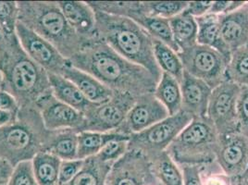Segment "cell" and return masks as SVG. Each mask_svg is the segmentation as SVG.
Listing matches in <instances>:
<instances>
[{
  "label": "cell",
  "mask_w": 248,
  "mask_h": 185,
  "mask_svg": "<svg viewBox=\"0 0 248 185\" xmlns=\"http://www.w3.org/2000/svg\"><path fill=\"white\" fill-rule=\"evenodd\" d=\"M69 63L91 74L113 92L135 97L154 92L158 82L146 69L125 60L96 35Z\"/></svg>",
  "instance_id": "1"
},
{
  "label": "cell",
  "mask_w": 248,
  "mask_h": 185,
  "mask_svg": "<svg viewBox=\"0 0 248 185\" xmlns=\"http://www.w3.org/2000/svg\"><path fill=\"white\" fill-rule=\"evenodd\" d=\"M3 90L10 92L21 108L36 106L44 94L51 91L48 72L23 51L16 33L6 36L0 50Z\"/></svg>",
  "instance_id": "2"
},
{
  "label": "cell",
  "mask_w": 248,
  "mask_h": 185,
  "mask_svg": "<svg viewBox=\"0 0 248 185\" xmlns=\"http://www.w3.org/2000/svg\"><path fill=\"white\" fill-rule=\"evenodd\" d=\"M94 13L96 36L125 60L146 69L159 82L162 72L155 62L152 36L127 17Z\"/></svg>",
  "instance_id": "3"
},
{
  "label": "cell",
  "mask_w": 248,
  "mask_h": 185,
  "mask_svg": "<svg viewBox=\"0 0 248 185\" xmlns=\"http://www.w3.org/2000/svg\"><path fill=\"white\" fill-rule=\"evenodd\" d=\"M19 21L49 42L66 60L88 41L70 26L57 1H18Z\"/></svg>",
  "instance_id": "4"
},
{
  "label": "cell",
  "mask_w": 248,
  "mask_h": 185,
  "mask_svg": "<svg viewBox=\"0 0 248 185\" xmlns=\"http://www.w3.org/2000/svg\"><path fill=\"white\" fill-rule=\"evenodd\" d=\"M47 130L36 106L21 108L16 119L0 128V156L14 168L41 152Z\"/></svg>",
  "instance_id": "5"
},
{
  "label": "cell",
  "mask_w": 248,
  "mask_h": 185,
  "mask_svg": "<svg viewBox=\"0 0 248 185\" xmlns=\"http://www.w3.org/2000/svg\"><path fill=\"white\" fill-rule=\"evenodd\" d=\"M217 144L218 134L207 117L193 118L166 152L178 166H206L215 162Z\"/></svg>",
  "instance_id": "6"
},
{
  "label": "cell",
  "mask_w": 248,
  "mask_h": 185,
  "mask_svg": "<svg viewBox=\"0 0 248 185\" xmlns=\"http://www.w3.org/2000/svg\"><path fill=\"white\" fill-rule=\"evenodd\" d=\"M192 120L193 117L183 110L175 115L169 116L165 120L140 133L131 134L128 142V150H137L148 158L164 152Z\"/></svg>",
  "instance_id": "7"
},
{
  "label": "cell",
  "mask_w": 248,
  "mask_h": 185,
  "mask_svg": "<svg viewBox=\"0 0 248 185\" xmlns=\"http://www.w3.org/2000/svg\"><path fill=\"white\" fill-rule=\"evenodd\" d=\"M178 56L185 72L206 82L212 90L227 81L229 60L217 50L196 44L178 52Z\"/></svg>",
  "instance_id": "8"
},
{
  "label": "cell",
  "mask_w": 248,
  "mask_h": 185,
  "mask_svg": "<svg viewBox=\"0 0 248 185\" xmlns=\"http://www.w3.org/2000/svg\"><path fill=\"white\" fill-rule=\"evenodd\" d=\"M135 99L136 97L134 95L114 92L113 96L109 100L101 104H92L83 113V131L118 132L135 104Z\"/></svg>",
  "instance_id": "9"
},
{
  "label": "cell",
  "mask_w": 248,
  "mask_h": 185,
  "mask_svg": "<svg viewBox=\"0 0 248 185\" xmlns=\"http://www.w3.org/2000/svg\"><path fill=\"white\" fill-rule=\"evenodd\" d=\"M241 86L225 81L211 92L207 105V118L218 135L238 133L237 101Z\"/></svg>",
  "instance_id": "10"
},
{
  "label": "cell",
  "mask_w": 248,
  "mask_h": 185,
  "mask_svg": "<svg viewBox=\"0 0 248 185\" xmlns=\"http://www.w3.org/2000/svg\"><path fill=\"white\" fill-rule=\"evenodd\" d=\"M107 185H159L145 154L129 149L114 162L107 178Z\"/></svg>",
  "instance_id": "11"
},
{
  "label": "cell",
  "mask_w": 248,
  "mask_h": 185,
  "mask_svg": "<svg viewBox=\"0 0 248 185\" xmlns=\"http://www.w3.org/2000/svg\"><path fill=\"white\" fill-rule=\"evenodd\" d=\"M16 35L23 51L46 72L62 75V72L69 64L59 50L49 42L31 31L18 21Z\"/></svg>",
  "instance_id": "12"
},
{
  "label": "cell",
  "mask_w": 248,
  "mask_h": 185,
  "mask_svg": "<svg viewBox=\"0 0 248 185\" xmlns=\"http://www.w3.org/2000/svg\"><path fill=\"white\" fill-rule=\"evenodd\" d=\"M215 162L229 179H241L248 171V138L240 133L218 135Z\"/></svg>",
  "instance_id": "13"
},
{
  "label": "cell",
  "mask_w": 248,
  "mask_h": 185,
  "mask_svg": "<svg viewBox=\"0 0 248 185\" xmlns=\"http://www.w3.org/2000/svg\"><path fill=\"white\" fill-rule=\"evenodd\" d=\"M36 107L47 131L73 129L83 132V114L59 100L52 91L44 94L36 102Z\"/></svg>",
  "instance_id": "14"
},
{
  "label": "cell",
  "mask_w": 248,
  "mask_h": 185,
  "mask_svg": "<svg viewBox=\"0 0 248 185\" xmlns=\"http://www.w3.org/2000/svg\"><path fill=\"white\" fill-rule=\"evenodd\" d=\"M169 116L168 110L157 100L154 92H147L136 97L118 133L126 135L137 134L165 120Z\"/></svg>",
  "instance_id": "15"
},
{
  "label": "cell",
  "mask_w": 248,
  "mask_h": 185,
  "mask_svg": "<svg viewBox=\"0 0 248 185\" xmlns=\"http://www.w3.org/2000/svg\"><path fill=\"white\" fill-rule=\"evenodd\" d=\"M182 110L193 118L207 117V105L212 89L202 80L185 72L180 82Z\"/></svg>",
  "instance_id": "16"
},
{
  "label": "cell",
  "mask_w": 248,
  "mask_h": 185,
  "mask_svg": "<svg viewBox=\"0 0 248 185\" xmlns=\"http://www.w3.org/2000/svg\"><path fill=\"white\" fill-rule=\"evenodd\" d=\"M65 19L80 36L90 40L96 35L95 13L87 1H57Z\"/></svg>",
  "instance_id": "17"
},
{
  "label": "cell",
  "mask_w": 248,
  "mask_h": 185,
  "mask_svg": "<svg viewBox=\"0 0 248 185\" xmlns=\"http://www.w3.org/2000/svg\"><path fill=\"white\" fill-rule=\"evenodd\" d=\"M221 36L231 53L248 43V3L227 14L218 15Z\"/></svg>",
  "instance_id": "18"
},
{
  "label": "cell",
  "mask_w": 248,
  "mask_h": 185,
  "mask_svg": "<svg viewBox=\"0 0 248 185\" xmlns=\"http://www.w3.org/2000/svg\"><path fill=\"white\" fill-rule=\"evenodd\" d=\"M62 75L73 82L91 103H104L113 96L112 90L104 85L91 74L73 67L70 63L64 69Z\"/></svg>",
  "instance_id": "19"
},
{
  "label": "cell",
  "mask_w": 248,
  "mask_h": 185,
  "mask_svg": "<svg viewBox=\"0 0 248 185\" xmlns=\"http://www.w3.org/2000/svg\"><path fill=\"white\" fill-rule=\"evenodd\" d=\"M79 133L73 129L47 131L42 151L53 154L61 160L75 159L78 153Z\"/></svg>",
  "instance_id": "20"
},
{
  "label": "cell",
  "mask_w": 248,
  "mask_h": 185,
  "mask_svg": "<svg viewBox=\"0 0 248 185\" xmlns=\"http://www.w3.org/2000/svg\"><path fill=\"white\" fill-rule=\"evenodd\" d=\"M198 32L197 44L213 48L230 61L231 50L221 36L218 15L209 14L196 18Z\"/></svg>",
  "instance_id": "21"
},
{
  "label": "cell",
  "mask_w": 248,
  "mask_h": 185,
  "mask_svg": "<svg viewBox=\"0 0 248 185\" xmlns=\"http://www.w3.org/2000/svg\"><path fill=\"white\" fill-rule=\"evenodd\" d=\"M52 93L63 103L70 106L81 113H84L92 104L83 95L78 87L62 75L48 73Z\"/></svg>",
  "instance_id": "22"
},
{
  "label": "cell",
  "mask_w": 248,
  "mask_h": 185,
  "mask_svg": "<svg viewBox=\"0 0 248 185\" xmlns=\"http://www.w3.org/2000/svg\"><path fill=\"white\" fill-rule=\"evenodd\" d=\"M130 140V135L118 132L100 133L83 131L78 134V153L77 158L86 159L98 154L104 146L113 140Z\"/></svg>",
  "instance_id": "23"
},
{
  "label": "cell",
  "mask_w": 248,
  "mask_h": 185,
  "mask_svg": "<svg viewBox=\"0 0 248 185\" xmlns=\"http://www.w3.org/2000/svg\"><path fill=\"white\" fill-rule=\"evenodd\" d=\"M169 22L173 40L179 51L187 49L197 44L198 27L197 21L196 18L187 11H183L170 18Z\"/></svg>",
  "instance_id": "24"
},
{
  "label": "cell",
  "mask_w": 248,
  "mask_h": 185,
  "mask_svg": "<svg viewBox=\"0 0 248 185\" xmlns=\"http://www.w3.org/2000/svg\"><path fill=\"white\" fill-rule=\"evenodd\" d=\"M154 94L157 100L165 107L170 116L179 113L182 110L181 86L175 78L170 74L162 72Z\"/></svg>",
  "instance_id": "25"
},
{
  "label": "cell",
  "mask_w": 248,
  "mask_h": 185,
  "mask_svg": "<svg viewBox=\"0 0 248 185\" xmlns=\"http://www.w3.org/2000/svg\"><path fill=\"white\" fill-rule=\"evenodd\" d=\"M112 165L101 161L97 156L86 158L79 173L65 185H107V178Z\"/></svg>",
  "instance_id": "26"
},
{
  "label": "cell",
  "mask_w": 248,
  "mask_h": 185,
  "mask_svg": "<svg viewBox=\"0 0 248 185\" xmlns=\"http://www.w3.org/2000/svg\"><path fill=\"white\" fill-rule=\"evenodd\" d=\"M62 160L47 152L41 151L31 159L32 170L38 185H60Z\"/></svg>",
  "instance_id": "27"
},
{
  "label": "cell",
  "mask_w": 248,
  "mask_h": 185,
  "mask_svg": "<svg viewBox=\"0 0 248 185\" xmlns=\"http://www.w3.org/2000/svg\"><path fill=\"white\" fill-rule=\"evenodd\" d=\"M149 160L159 185H184L180 167L166 151L151 156Z\"/></svg>",
  "instance_id": "28"
},
{
  "label": "cell",
  "mask_w": 248,
  "mask_h": 185,
  "mask_svg": "<svg viewBox=\"0 0 248 185\" xmlns=\"http://www.w3.org/2000/svg\"><path fill=\"white\" fill-rule=\"evenodd\" d=\"M153 47L155 62L161 72L170 74L175 78L179 83L182 82L185 70L178 53L163 42L155 38H153Z\"/></svg>",
  "instance_id": "29"
},
{
  "label": "cell",
  "mask_w": 248,
  "mask_h": 185,
  "mask_svg": "<svg viewBox=\"0 0 248 185\" xmlns=\"http://www.w3.org/2000/svg\"><path fill=\"white\" fill-rule=\"evenodd\" d=\"M188 1H143L138 2V10L150 17L170 20L186 10Z\"/></svg>",
  "instance_id": "30"
},
{
  "label": "cell",
  "mask_w": 248,
  "mask_h": 185,
  "mask_svg": "<svg viewBox=\"0 0 248 185\" xmlns=\"http://www.w3.org/2000/svg\"><path fill=\"white\" fill-rule=\"evenodd\" d=\"M226 77L240 86L248 85V43L231 53Z\"/></svg>",
  "instance_id": "31"
},
{
  "label": "cell",
  "mask_w": 248,
  "mask_h": 185,
  "mask_svg": "<svg viewBox=\"0 0 248 185\" xmlns=\"http://www.w3.org/2000/svg\"><path fill=\"white\" fill-rule=\"evenodd\" d=\"M18 21V1H0V28L5 36L16 33Z\"/></svg>",
  "instance_id": "32"
},
{
  "label": "cell",
  "mask_w": 248,
  "mask_h": 185,
  "mask_svg": "<svg viewBox=\"0 0 248 185\" xmlns=\"http://www.w3.org/2000/svg\"><path fill=\"white\" fill-rule=\"evenodd\" d=\"M7 185H38L33 174L31 161H24L15 166Z\"/></svg>",
  "instance_id": "33"
},
{
  "label": "cell",
  "mask_w": 248,
  "mask_h": 185,
  "mask_svg": "<svg viewBox=\"0 0 248 185\" xmlns=\"http://www.w3.org/2000/svg\"><path fill=\"white\" fill-rule=\"evenodd\" d=\"M129 140H113L108 142L102 148V150L96 154L101 161L114 163L120 159L128 151Z\"/></svg>",
  "instance_id": "34"
},
{
  "label": "cell",
  "mask_w": 248,
  "mask_h": 185,
  "mask_svg": "<svg viewBox=\"0 0 248 185\" xmlns=\"http://www.w3.org/2000/svg\"><path fill=\"white\" fill-rule=\"evenodd\" d=\"M238 133L248 139V85L241 86L237 101Z\"/></svg>",
  "instance_id": "35"
},
{
  "label": "cell",
  "mask_w": 248,
  "mask_h": 185,
  "mask_svg": "<svg viewBox=\"0 0 248 185\" xmlns=\"http://www.w3.org/2000/svg\"><path fill=\"white\" fill-rule=\"evenodd\" d=\"M84 160L75 158L72 160H62L60 168V185H67L70 183L83 168Z\"/></svg>",
  "instance_id": "36"
},
{
  "label": "cell",
  "mask_w": 248,
  "mask_h": 185,
  "mask_svg": "<svg viewBox=\"0 0 248 185\" xmlns=\"http://www.w3.org/2000/svg\"><path fill=\"white\" fill-rule=\"evenodd\" d=\"M179 167L183 174L184 185H204L201 174V166L183 165Z\"/></svg>",
  "instance_id": "37"
},
{
  "label": "cell",
  "mask_w": 248,
  "mask_h": 185,
  "mask_svg": "<svg viewBox=\"0 0 248 185\" xmlns=\"http://www.w3.org/2000/svg\"><path fill=\"white\" fill-rule=\"evenodd\" d=\"M0 110L14 114H18L20 110L19 104L14 96L3 89H0Z\"/></svg>",
  "instance_id": "38"
},
{
  "label": "cell",
  "mask_w": 248,
  "mask_h": 185,
  "mask_svg": "<svg viewBox=\"0 0 248 185\" xmlns=\"http://www.w3.org/2000/svg\"><path fill=\"white\" fill-rule=\"evenodd\" d=\"M212 1H189L186 11L195 18H199L206 15L210 7Z\"/></svg>",
  "instance_id": "39"
},
{
  "label": "cell",
  "mask_w": 248,
  "mask_h": 185,
  "mask_svg": "<svg viewBox=\"0 0 248 185\" xmlns=\"http://www.w3.org/2000/svg\"><path fill=\"white\" fill-rule=\"evenodd\" d=\"M13 169L14 168L6 159L0 156V185H7Z\"/></svg>",
  "instance_id": "40"
},
{
  "label": "cell",
  "mask_w": 248,
  "mask_h": 185,
  "mask_svg": "<svg viewBox=\"0 0 248 185\" xmlns=\"http://www.w3.org/2000/svg\"><path fill=\"white\" fill-rule=\"evenodd\" d=\"M231 1H212V5L207 13L214 15L227 14Z\"/></svg>",
  "instance_id": "41"
},
{
  "label": "cell",
  "mask_w": 248,
  "mask_h": 185,
  "mask_svg": "<svg viewBox=\"0 0 248 185\" xmlns=\"http://www.w3.org/2000/svg\"><path fill=\"white\" fill-rule=\"evenodd\" d=\"M17 117V114L0 110V128L12 123Z\"/></svg>",
  "instance_id": "42"
},
{
  "label": "cell",
  "mask_w": 248,
  "mask_h": 185,
  "mask_svg": "<svg viewBox=\"0 0 248 185\" xmlns=\"http://www.w3.org/2000/svg\"><path fill=\"white\" fill-rule=\"evenodd\" d=\"M5 43H6V36H5V34L3 33V31L0 28V50L3 48Z\"/></svg>",
  "instance_id": "43"
},
{
  "label": "cell",
  "mask_w": 248,
  "mask_h": 185,
  "mask_svg": "<svg viewBox=\"0 0 248 185\" xmlns=\"http://www.w3.org/2000/svg\"><path fill=\"white\" fill-rule=\"evenodd\" d=\"M241 185H248V171L241 178Z\"/></svg>",
  "instance_id": "44"
},
{
  "label": "cell",
  "mask_w": 248,
  "mask_h": 185,
  "mask_svg": "<svg viewBox=\"0 0 248 185\" xmlns=\"http://www.w3.org/2000/svg\"><path fill=\"white\" fill-rule=\"evenodd\" d=\"M241 185V179L231 180V185Z\"/></svg>",
  "instance_id": "45"
},
{
  "label": "cell",
  "mask_w": 248,
  "mask_h": 185,
  "mask_svg": "<svg viewBox=\"0 0 248 185\" xmlns=\"http://www.w3.org/2000/svg\"><path fill=\"white\" fill-rule=\"evenodd\" d=\"M2 82H3V77H2V73L0 71V89L2 88Z\"/></svg>",
  "instance_id": "46"
},
{
  "label": "cell",
  "mask_w": 248,
  "mask_h": 185,
  "mask_svg": "<svg viewBox=\"0 0 248 185\" xmlns=\"http://www.w3.org/2000/svg\"></svg>",
  "instance_id": "47"
}]
</instances>
